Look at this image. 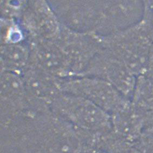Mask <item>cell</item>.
<instances>
[{"label":"cell","instance_id":"obj_1","mask_svg":"<svg viewBox=\"0 0 153 153\" xmlns=\"http://www.w3.org/2000/svg\"><path fill=\"white\" fill-rule=\"evenodd\" d=\"M1 140L20 153H81L83 146L74 128L51 110L29 108L1 126Z\"/></svg>","mask_w":153,"mask_h":153},{"label":"cell","instance_id":"obj_2","mask_svg":"<svg viewBox=\"0 0 153 153\" xmlns=\"http://www.w3.org/2000/svg\"><path fill=\"white\" fill-rule=\"evenodd\" d=\"M102 48L122 61L136 76L147 73L153 45V29L142 19L124 30L99 36Z\"/></svg>","mask_w":153,"mask_h":153},{"label":"cell","instance_id":"obj_3","mask_svg":"<svg viewBox=\"0 0 153 153\" xmlns=\"http://www.w3.org/2000/svg\"><path fill=\"white\" fill-rule=\"evenodd\" d=\"M50 110L77 131L102 136L113 130L111 115L82 97L62 92Z\"/></svg>","mask_w":153,"mask_h":153},{"label":"cell","instance_id":"obj_4","mask_svg":"<svg viewBox=\"0 0 153 153\" xmlns=\"http://www.w3.org/2000/svg\"><path fill=\"white\" fill-rule=\"evenodd\" d=\"M60 85L63 93L88 100L111 115L131 102L110 83L97 77L85 76L73 81L60 82Z\"/></svg>","mask_w":153,"mask_h":153},{"label":"cell","instance_id":"obj_5","mask_svg":"<svg viewBox=\"0 0 153 153\" xmlns=\"http://www.w3.org/2000/svg\"><path fill=\"white\" fill-rule=\"evenodd\" d=\"M85 73L87 76L99 78L110 83L131 101L137 76L122 61L108 51L102 49L91 61Z\"/></svg>","mask_w":153,"mask_h":153},{"label":"cell","instance_id":"obj_6","mask_svg":"<svg viewBox=\"0 0 153 153\" xmlns=\"http://www.w3.org/2000/svg\"><path fill=\"white\" fill-rule=\"evenodd\" d=\"M145 114L130 102L111 115L114 133L125 142L134 145L142 136Z\"/></svg>","mask_w":153,"mask_h":153},{"label":"cell","instance_id":"obj_7","mask_svg":"<svg viewBox=\"0 0 153 153\" xmlns=\"http://www.w3.org/2000/svg\"><path fill=\"white\" fill-rule=\"evenodd\" d=\"M131 102L143 113L153 111V77L147 73L137 76Z\"/></svg>","mask_w":153,"mask_h":153},{"label":"cell","instance_id":"obj_8","mask_svg":"<svg viewBox=\"0 0 153 153\" xmlns=\"http://www.w3.org/2000/svg\"><path fill=\"white\" fill-rule=\"evenodd\" d=\"M38 62L48 69H59L63 65V54L60 49L51 43L38 45L35 51Z\"/></svg>","mask_w":153,"mask_h":153},{"label":"cell","instance_id":"obj_9","mask_svg":"<svg viewBox=\"0 0 153 153\" xmlns=\"http://www.w3.org/2000/svg\"><path fill=\"white\" fill-rule=\"evenodd\" d=\"M1 56L8 65L19 68L26 62L27 53L25 49L20 45H6L2 48Z\"/></svg>","mask_w":153,"mask_h":153},{"label":"cell","instance_id":"obj_10","mask_svg":"<svg viewBox=\"0 0 153 153\" xmlns=\"http://www.w3.org/2000/svg\"><path fill=\"white\" fill-rule=\"evenodd\" d=\"M142 134L153 139V111L145 114Z\"/></svg>","mask_w":153,"mask_h":153},{"label":"cell","instance_id":"obj_11","mask_svg":"<svg viewBox=\"0 0 153 153\" xmlns=\"http://www.w3.org/2000/svg\"><path fill=\"white\" fill-rule=\"evenodd\" d=\"M1 153H20L9 142L1 140Z\"/></svg>","mask_w":153,"mask_h":153},{"label":"cell","instance_id":"obj_12","mask_svg":"<svg viewBox=\"0 0 153 153\" xmlns=\"http://www.w3.org/2000/svg\"><path fill=\"white\" fill-rule=\"evenodd\" d=\"M147 73L153 77V45L150 51Z\"/></svg>","mask_w":153,"mask_h":153},{"label":"cell","instance_id":"obj_13","mask_svg":"<svg viewBox=\"0 0 153 153\" xmlns=\"http://www.w3.org/2000/svg\"><path fill=\"white\" fill-rule=\"evenodd\" d=\"M81 153H109L102 148L97 147L85 150Z\"/></svg>","mask_w":153,"mask_h":153},{"label":"cell","instance_id":"obj_14","mask_svg":"<svg viewBox=\"0 0 153 153\" xmlns=\"http://www.w3.org/2000/svg\"><path fill=\"white\" fill-rule=\"evenodd\" d=\"M123 153H143L134 146L131 145L126 149Z\"/></svg>","mask_w":153,"mask_h":153},{"label":"cell","instance_id":"obj_15","mask_svg":"<svg viewBox=\"0 0 153 153\" xmlns=\"http://www.w3.org/2000/svg\"><path fill=\"white\" fill-rule=\"evenodd\" d=\"M144 20L147 21V22L149 23L150 25L153 27V18H149V17H142Z\"/></svg>","mask_w":153,"mask_h":153}]
</instances>
